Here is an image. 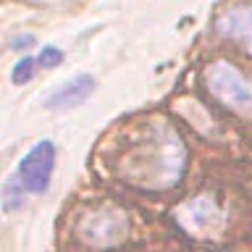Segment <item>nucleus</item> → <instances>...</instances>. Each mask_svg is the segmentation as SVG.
<instances>
[{
	"instance_id": "nucleus-1",
	"label": "nucleus",
	"mask_w": 252,
	"mask_h": 252,
	"mask_svg": "<svg viewBox=\"0 0 252 252\" xmlns=\"http://www.w3.org/2000/svg\"><path fill=\"white\" fill-rule=\"evenodd\" d=\"M205 87L210 97L226 110L252 121V79L228 61H216L205 68Z\"/></svg>"
},
{
	"instance_id": "nucleus-5",
	"label": "nucleus",
	"mask_w": 252,
	"mask_h": 252,
	"mask_svg": "<svg viewBox=\"0 0 252 252\" xmlns=\"http://www.w3.org/2000/svg\"><path fill=\"white\" fill-rule=\"evenodd\" d=\"M27 197H29V192L19 184V179H16V176L5 181V187H3V208L8 213L21 210L24 202H27Z\"/></svg>"
},
{
	"instance_id": "nucleus-8",
	"label": "nucleus",
	"mask_w": 252,
	"mask_h": 252,
	"mask_svg": "<svg viewBox=\"0 0 252 252\" xmlns=\"http://www.w3.org/2000/svg\"><path fill=\"white\" fill-rule=\"evenodd\" d=\"M34 42H37L34 34H19V37H13V39H11V50H21V47L27 50V47H32Z\"/></svg>"
},
{
	"instance_id": "nucleus-4",
	"label": "nucleus",
	"mask_w": 252,
	"mask_h": 252,
	"mask_svg": "<svg viewBox=\"0 0 252 252\" xmlns=\"http://www.w3.org/2000/svg\"><path fill=\"white\" fill-rule=\"evenodd\" d=\"M216 32L231 39L252 58V3H236L216 19Z\"/></svg>"
},
{
	"instance_id": "nucleus-6",
	"label": "nucleus",
	"mask_w": 252,
	"mask_h": 252,
	"mask_svg": "<svg viewBox=\"0 0 252 252\" xmlns=\"http://www.w3.org/2000/svg\"><path fill=\"white\" fill-rule=\"evenodd\" d=\"M37 68H39V63H37V58H29V55H24V58L13 66V71H11V79H13V84H29L32 79H34V74H37Z\"/></svg>"
},
{
	"instance_id": "nucleus-3",
	"label": "nucleus",
	"mask_w": 252,
	"mask_h": 252,
	"mask_svg": "<svg viewBox=\"0 0 252 252\" xmlns=\"http://www.w3.org/2000/svg\"><path fill=\"white\" fill-rule=\"evenodd\" d=\"M97 90V79L92 74H76L71 76L68 82H63L61 87L45 97V108L53 110V113H61V110H74L79 105H84L87 100Z\"/></svg>"
},
{
	"instance_id": "nucleus-2",
	"label": "nucleus",
	"mask_w": 252,
	"mask_h": 252,
	"mask_svg": "<svg viewBox=\"0 0 252 252\" xmlns=\"http://www.w3.org/2000/svg\"><path fill=\"white\" fill-rule=\"evenodd\" d=\"M55 171V145L53 139L34 142L16 165V179L29 194H42L50 189Z\"/></svg>"
},
{
	"instance_id": "nucleus-7",
	"label": "nucleus",
	"mask_w": 252,
	"mask_h": 252,
	"mask_svg": "<svg viewBox=\"0 0 252 252\" xmlns=\"http://www.w3.org/2000/svg\"><path fill=\"white\" fill-rule=\"evenodd\" d=\"M37 63H39V68H58L61 63H63V50L61 47H55V45H45L42 50H39L37 55Z\"/></svg>"
}]
</instances>
